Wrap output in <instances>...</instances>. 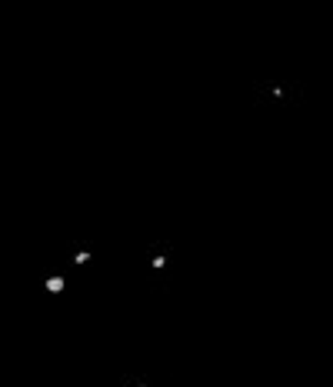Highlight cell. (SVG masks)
Segmentation results:
<instances>
[{
  "instance_id": "6da1fadb",
  "label": "cell",
  "mask_w": 333,
  "mask_h": 387,
  "mask_svg": "<svg viewBox=\"0 0 333 387\" xmlns=\"http://www.w3.org/2000/svg\"><path fill=\"white\" fill-rule=\"evenodd\" d=\"M44 287L50 290V294H60V290L67 287V281H64V277H47V281H44Z\"/></svg>"
},
{
  "instance_id": "7a4b0ae2",
  "label": "cell",
  "mask_w": 333,
  "mask_h": 387,
  "mask_svg": "<svg viewBox=\"0 0 333 387\" xmlns=\"http://www.w3.org/2000/svg\"><path fill=\"white\" fill-rule=\"evenodd\" d=\"M87 261H91V254H87V251H77L74 254V264H77V267H80V264H87Z\"/></svg>"
},
{
  "instance_id": "3957f363",
  "label": "cell",
  "mask_w": 333,
  "mask_h": 387,
  "mask_svg": "<svg viewBox=\"0 0 333 387\" xmlns=\"http://www.w3.org/2000/svg\"><path fill=\"white\" fill-rule=\"evenodd\" d=\"M140 387H144V384H140Z\"/></svg>"
}]
</instances>
